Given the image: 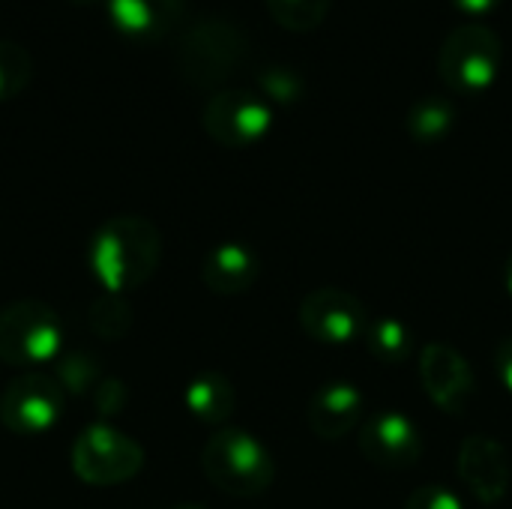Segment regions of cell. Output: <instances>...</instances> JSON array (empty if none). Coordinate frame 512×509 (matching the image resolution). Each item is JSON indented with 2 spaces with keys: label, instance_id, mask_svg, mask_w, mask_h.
Wrapping results in <instances>:
<instances>
[{
  "label": "cell",
  "instance_id": "1",
  "mask_svg": "<svg viewBox=\"0 0 512 509\" xmlns=\"http://www.w3.org/2000/svg\"><path fill=\"white\" fill-rule=\"evenodd\" d=\"M90 270L108 294L144 285L162 258V240L153 222L141 216H114L90 237Z\"/></svg>",
  "mask_w": 512,
  "mask_h": 509
},
{
  "label": "cell",
  "instance_id": "2",
  "mask_svg": "<svg viewBox=\"0 0 512 509\" xmlns=\"http://www.w3.org/2000/svg\"><path fill=\"white\" fill-rule=\"evenodd\" d=\"M249 57V36L222 15L198 18L177 42L180 75L201 87L216 90L240 72Z\"/></svg>",
  "mask_w": 512,
  "mask_h": 509
},
{
  "label": "cell",
  "instance_id": "3",
  "mask_svg": "<svg viewBox=\"0 0 512 509\" xmlns=\"http://www.w3.org/2000/svg\"><path fill=\"white\" fill-rule=\"evenodd\" d=\"M201 471L213 489L231 498H258L276 480L273 453L243 429L216 432L201 453Z\"/></svg>",
  "mask_w": 512,
  "mask_h": 509
},
{
  "label": "cell",
  "instance_id": "4",
  "mask_svg": "<svg viewBox=\"0 0 512 509\" xmlns=\"http://www.w3.org/2000/svg\"><path fill=\"white\" fill-rule=\"evenodd\" d=\"M501 39L492 27L471 21L456 30L441 42L438 54V72L441 81L465 96H480L495 87L501 75Z\"/></svg>",
  "mask_w": 512,
  "mask_h": 509
},
{
  "label": "cell",
  "instance_id": "5",
  "mask_svg": "<svg viewBox=\"0 0 512 509\" xmlns=\"http://www.w3.org/2000/svg\"><path fill=\"white\" fill-rule=\"evenodd\" d=\"M63 345V327L51 306L39 300H18L0 309V363L42 366L54 363Z\"/></svg>",
  "mask_w": 512,
  "mask_h": 509
},
{
  "label": "cell",
  "instance_id": "6",
  "mask_svg": "<svg viewBox=\"0 0 512 509\" xmlns=\"http://www.w3.org/2000/svg\"><path fill=\"white\" fill-rule=\"evenodd\" d=\"M201 123L204 132L222 147H252L270 135L276 111L258 90L222 87L207 99Z\"/></svg>",
  "mask_w": 512,
  "mask_h": 509
},
{
  "label": "cell",
  "instance_id": "7",
  "mask_svg": "<svg viewBox=\"0 0 512 509\" xmlns=\"http://www.w3.org/2000/svg\"><path fill=\"white\" fill-rule=\"evenodd\" d=\"M144 468V450L111 426H90L72 444V471L90 486L129 483Z\"/></svg>",
  "mask_w": 512,
  "mask_h": 509
},
{
  "label": "cell",
  "instance_id": "8",
  "mask_svg": "<svg viewBox=\"0 0 512 509\" xmlns=\"http://www.w3.org/2000/svg\"><path fill=\"white\" fill-rule=\"evenodd\" d=\"M66 390L48 375H21L0 393V423L12 435L36 438L54 429L63 414Z\"/></svg>",
  "mask_w": 512,
  "mask_h": 509
},
{
  "label": "cell",
  "instance_id": "9",
  "mask_svg": "<svg viewBox=\"0 0 512 509\" xmlns=\"http://www.w3.org/2000/svg\"><path fill=\"white\" fill-rule=\"evenodd\" d=\"M366 306L342 288H318L300 303V327L324 345H351L369 330Z\"/></svg>",
  "mask_w": 512,
  "mask_h": 509
},
{
  "label": "cell",
  "instance_id": "10",
  "mask_svg": "<svg viewBox=\"0 0 512 509\" xmlns=\"http://www.w3.org/2000/svg\"><path fill=\"white\" fill-rule=\"evenodd\" d=\"M360 453L384 471H408L423 456L420 426L402 411H378L360 426Z\"/></svg>",
  "mask_w": 512,
  "mask_h": 509
},
{
  "label": "cell",
  "instance_id": "11",
  "mask_svg": "<svg viewBox=\"0 0 512 509\" xmlns=\"http://www.w3.org/2000/svg\"><path fill=\"white\" fill-rule=\"evenodd\" d=\"M420 381L432 405L447 414H465L477 390L468 357L444 342H429L420 351Z\"/></svg>",
  "mask_w": 512,
  "mask_h": 509
},
{
  "label": "cell",
  "instance_id": "12",
  "mask_svg": "<svg viewBox=\"0 0 512 509\" xmlns=\"http://www.w3.org/2000/svg\"><path fill=\"white\" fill-rule=\"evenodd\" d=\"M459 477L480 504L504 501L512 477L507 450L486 435H471L459 450Z\"/></svg>",
  "mask_w": 512,
  "mask_h": 509
},
{
  "label": "cell",
  "instance_id": "13",
  "mask_svg": "<svg viewBox=\"0 0 512 509\" xmlns=\"http://www.w3.org/2000/svg\"><path fill=\"white\" fill-rule=\"evenodd\" d=\"M108 21L126 42H159L186 15V0H105Z\"/></svg>",
  "mask_w": 512,
  "mask_h": 509
},
{
  "label": "cell",
  "instance_id": "14",
  "mask_svg": "<svg viewBox=\"0 0 512 509\" xmlns=\"http://www.w3.org/2000/svg\"><path fill=\"white\" fill-rule=\"evenodd\" d=\"M363 414H366V396L351 381H333L312 396L306 420L318 438L339 441L363 423Z\"/></svg>",
  "mask_w": 512,
  "mask_h": 509
},
{
  "label": "cell",
  "instance_id": "15",
  "mask_svg": "<svg viewBox=\"0 0 512 509\" xmlns=\"http://www.w3.org/2000/svg\"><path fill=\"white\" fill-rule=\"evenodd\" d=\"M261 273L258 255L246 243H219L201 264V279L213 294H243Z\"/></svg>",
  "mask_w": 512,
  "mask_h": 509
},
{
  "label": "cell",
  "instance_id": "16",
  "mask_svg": "<svg viewBox=\"0 0 512 509\" xmlns=\"http://www.w3.org/2000/svg\"><path fill=\"white\" fill-rule=\"evenodd\" d=\"M183 399H186L189 414L198 417L201 423H210V426L225 423L234 414V405H237V396H234L231 381L222 378V375H216V372L198 375L186 387V396Z\"/></svg>",
  "mask_w": 512,
  "mask_h": 509
},
{
  "label": "cell",
  "instance_id": "17",
  "mask_svg": "<svg viewBox=\"0 0 512 509\" xmlns=\"http://www.w3.org/2000/svg\"><path fill=\"white\" fill-rule=\"evenodd\" d=\"M408 135L420 144H438L444 141L456 126V108L444 96H423L408 108L405 117Z\"/></svg>",
  "mask_w": 512,
  "mask_h": 509
},
{
  "label": "cell",
  "instance_id": "18",
  "mask_svg": "<svg viewBox=\"0 0 512 509\" xmlns=\"http://www.w3.org/2000/svg\"><path fill=\"white\" fill-rule=\"evenodd\" d=\"M363 339H366L372 357L381 360L384 366H399V363H405V360L414 354V348H417L414 330H411L402 318H372Z\"/></svg>",
  "mask_w": 512,
  "mask_h": 509
},
{
  "label": "cell",
  "instance_id": "19",
  "mask_svg": "<svg viewBox=\"0 0 512 509\" xmlns=\"http://www.w3.org/2000/svg\"><path fill=\"white\" fill-rule=\"evenodd\" d=\"M333 0H267L270 18L291 33H312L330 15Z\"/></svg>",
  "mask_w": 512,
  "mask_h": 509
},
{
  "label": "cell",
  "instance_id": "20",
  "mask_svg": "<svg viewBox=\"0 0 512 509\" xmlns=\"http://www.w3.org/2000/svg\"><path fill=\"white\" fill-rule=\"evenodd\" d=\"M33 78V57L21 42L0 39V102L18 96Z\"/></svg>",
  "mask_w": 512,
  "mask_h": 509
},
{
  "label": "cell",
  "instance_id": "21",
  "mask_svg": "<svg viewBox=\"0 0 512 509\" xmlns=\"http://www.w3.org/2000/svg\"><path fill=\"white\" fill-rule=\"evenodd\" d=\"M270 105H294L306 93V81L297 69L291 66H267L258 72V87H255Z\"/></svg>",
  "mask_w": 512,
  "mask_h": 509
},
{
  "label": "cell",
  "instance_id": "22",
  "mask_svg": "<svg viewBox=\"0 0 512 509\" xmlns=\"http://www.w3.org/2000/svg\"><path fill=\"white\" fill-rule=\"evenodd\" d=\"M90 324L99 336L105 339H120L129 330V306L123 300V294H105L93 312H90Z\"/></svg>",
  "mask_w": 512,
  "mask_h": 509
},
{
  "label": "cell",
  "instance_id": "23",
  "mask_svg": "<svg viewBox=\"0 0 512 509\" xmlns=\"http://www.w3.org/2000/svg\"><path fill=\"white\" fill-rule=\"evenodd\" d=\"M54 381L69 390V393H84V390H96L99 387V369L93 366L90 357H81V354H66L60 363H57V375Z\"/></svg>",
  "mask_w": 512,
  "mask_h": 509
},
{
  "label": "cell",
  "instance_id": "24",
  "mask_svg": "<svg viewBox=\"0 0 512 509\" xmlns=\"http://www.w3.org/2000/svg\"><path fill=\"white\" fill-rule=\"evenodd\" d=\"M405 509H465V504L447 486H423L408 498Z\"/></svg>",
  "mask_w": 512,
  "mask_h": 509
},
{
  "label": "cell",
  "instance_id": "25",
  "mask_svg": "<svg viewBox=\"0 0 512 509\" xmlns=\"http://www.w3.org/2000/svg\"><path fill=\"white\" fill-rule=\"evenodd\" d=\"M495 372H498L504 390L512 396V336L495 348Z\"/></svg>",
  "mask_w": 512,
  "mask_h": 509
},
{
  "label": "cell",
  "instance_id": "26",
  "mask_svg": "<svg viewBox=\"0 0 512 509\" xmlns=\"http://www.w3.org/2000/svg\"><path fill=\"white\" fill-rule=\"evenodd\" d=\"M450 3H453L456 12H462L465 18H474V21L492 15L501 6V0H450Z\"/></svg>",
  "mask_w": 512,
  "mask_h": 509
},
{
  "label": "cell",
  "instance_id": "27",
  "mask_svg": "<svg viewBox=\"0 0 512 509\" xmlns=\"http://www.w3.org/2000/svg\"><path fill=\"white\" fill-rule=\"evenodd\" d=\"M507 291L512 294V255H510V261H507Z\"/></svg>",
  "mask_w": 512,
  "mask_h": 509
},
{
  "label": "cell",
  "instance_id": "28",
  "mask_svg": "<svg viewBox=\"0 0 512 509\" xmlns=\"http://www.w3.org/2000/svg\"><path fill=\"white\" fill-rule=\"evenodd\" d=\"M69 3H75V6H93V3H105V0H69Z\"/></svg>",
  "mask_w": 512,
  "mask_h": 509
},
{
  "label": "cell",
  "instance_id": "29",
  "mask_svg": "<svg viewBox=\"0 0 512 509\" xmlns=\"http://www.w3.org/2000/svg\"><path fill=\"white\" fill-rule=\"evenodd\" d=\"M174 509H204L201 504H183V507H174Z\"/></svg>",
  "mask_w": 512,
  "mask_h": 509
}]
</instances>
